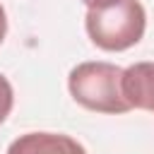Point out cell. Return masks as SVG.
<instances>
[{
    "label": "cell",
    "instance_id": "obj_1",
    "mask_svg": "<svg viewBox=\"0 0 154 154\" xmlns=\"http://www.w3.org/2000/svg\"><path fill=\"white\" fill-rule=\"evenodd\" d=\"M70 96L96 113H125L130 103L123 96V67L103 60L79 63L67 77Z\"/></svg>",
    "mask_w": 154,
    "mask_h": 154
},
{
    "label": "cell",
    "instance_id": "obj_2",
    "mask_svg": "<svg viewBox=\"0 0 154 154\" xmlns=\"http://www.w3.org/2000/svg\"><path fill=\"white\" fill-rule=\"evenodd\" d=\"M84 26L91 43L101 51H125L142 38L147 12L140 0H113L101 7H89Z\"/></svg>",
    "mask_w": 154,
    "mask_h": 154
},
{
    "label": "cell",
    "instance_id": "obj_3",
    "mask_svg": "<svg viewBox=\"0 0 154 154\" xmlns=\"http://www.w3.org/2000/svg\"><path fill=\"white\" fill-rule=\"evenodd\" d=\"M7 154H87V149L70 135L26 132L7 147Z\"/></svg>",
    "mask_w": 154,
    "mask_h": 154
},
{
    "label": "cell",
    "instance_id": "obj_4",
    "mask_svg": "<svg viewBox=\"0 0 154 154\" xmlns=\"http://www.w3.org/2000/svg\"><path fill=\"white\" fill-rule=\"evenodd\" d=\"M123 96L130 108L154 111V63H135L123 70Z\"/></svg>",
    "mask_w": 154,
    "mask_h": 154
},
{
    "label": "cell",
    "instance_id": "obj_5",
    "mask_svg": "<svg viewBox=\"0 0 154 154\" xmlns=\"http://www.w3.org/2000/svg\"><path fill=\"white\" fill-rule=\"evenodd\" d=\"M12 103H14V91H12V84L7 82V77H2V75H0V123L10 116Z\"/></svg>",
    "mask_w": 154,
    "mask_h": 154
},
{
    "label": "cell",
    "instance_id": "obj_6",
    "mask_svg": "<svg viewBox=\"0 0 154 154\" xmlns=\"http://www.w3.org/2000/svg\"><path fill=\"white\" fill-rule=\"evenodd\" d=\"M5 34H7V14H5V10H2V5H0V43H2V38H5Z\"/></svg>",
    "mask_w": 154,
    "mask_h": 154
},
{
    "label": "cell",
    "instance_id": "obj_7",
    "mask_svg": "<svg viewBox=\"0 0 154 154\" xmlns=\"http://www.w3.org/2000/svg\"><path fill=\"white\" fill-rule=\"evenodd\" d=\"M84 5H89V7H101V5H108V2H113V0H82Z\"/></svg>",
    "mask_w": 154,
    "mask_h": 154
}]
</instances>
